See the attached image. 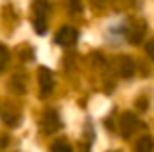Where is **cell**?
Masks as SVG:
<instances>
[{
	"mask_svg": "<svg viewBox=\"0 0 154 152\" xmlns=\"http://www.w3.org/2000/svg\"><path fill=\"white\" fill-rule=\"evenodd\" d=\"M76 39H78V31H76L74 27H70V26L60 27V29L57 31V35H55L57 45H60V47H72L76 43Z\"/></svg>",
	"mask_w": 154,
	"mask_h": 152,
	"instance_id": "obj_2",
	"label": "cell"
},
{
	"mask_svg": "<svg viewBox=\"0 0 154 152\" xmlns=\"http://www.w3.org/2000/svg\"><path fill=\"white\" fill-rule=\"evenodd\" d=\"M137 127H139V121H137V117L131 111L121 115V133H123V137H131L137 131Z\"/></svg>",
	"mask_w": 154,
	"mask_h": 152,
	"instance_id": "obj_5",
	"label": "cell"
},
{
	"mask_svg": "<svg viewBox=\"0 0 154 152\" xmlns=\"http://www.w3.org/2000/svg\"><path fill=\"white\" fill-rule=\"evenodd\" d=\"M41 127H43V131H45L47 135H53V133H57V131L60 129V117H59V113L57 111H45L43 113V119H41Z\"/></svg>",
	"mask_w": 154,
	"mask_h": 152,
	"instance_id": "obj_3",
	"label": "cell"
},
{
	"mask_svg": "<svg viewBox=\"0 0 154 152\" xmlns=\"http://www.w3.org/2000/svg\"><path fill=\"white\" fill-rule=\"evenodd\" d=\"M137 105H139V109H146V98L139 99V102H137Z\"/></svg>",
	"mask_w": 154,
	"mask_h": 152,
	"instance_id": "obj_14",
	"label": "cell"
},
{
	"mask_svg": "<svg viewBox=\"0 0 154 152\" xmlns=\"http://www.w3.org/2000/svg\"><path fill=\"white\" fill-rule=\"evenodd\" d=\"M66 6H68V12H70V14H78V12L82 10L80 0H66Z\"/></svg>",
	"mask_w": 154,
	"mask_h": 152,
	"instance_id": "obj_10",
	"label": "cell"
},
{
	"mask_svg": "<svg viewBox=\"0 0 154 152\" xmlns=\"http://www.w3.org/2000/svg\"><path fill=\"white\" fill-rule=\"evenodd\" d=\"M143 35H144V26H143V23H139V22H133L131 27L127 29V39L131 43H140Z\"/></svg>",
	"mask_w": 154,
	"mask_h": 152,
	"instance_id": "obj_7",
	"label": "cell"
},
{
	"mask_svg": "<svg viewBox=\"0 0 154 152\" xmlns=\"http://www.w3.org/2000/svg\"><path fill=\"white\" fill-rule=\"evenodd\" d=\"M133 74H135V61L131 57H121L119 59V76L131 78Z\"/></svg>",
	"mask_w": 154,
	"mask_h": 152,
	"instance_id": "obj_6",
	"label": "cell"
},
{
	"mask_svg": "<svg viewBox=\"0 0 154 152\" xmlns=\"http://www.w3.org/2000/svg\"><path fill=\"white\" fill-rule=\"evenodd\" d=\"M8 65V49L6 45H0V70H4Z\"/></svg>",
	"mask_w": 154,
	"mask_h": 152,
	"instance_id": "obj_11",
	"label": "cell"
},
{
	"mask_svg": "<svg viewBox=\"0 0 154 152\" xmlns=\"http://www.w3.org/2000/svg\"><path fill=\"white\" fill-rule=\"evenodd\" d=\"M51 152H72V148L66 144V142H57V144L51 148Z\"/></svg>",
	"mask_w": 154,
	"mask_h": 152,
	"instance_id": "obj_12",
	"label": "cell"
},
{
	"mask_svg": "<svg viewBox=\"0 0 154 152\" xmlns=\"http://www.w3.org/2000/svg\"><path fill=\"white\" fill-rule=\"evenodd\" d=\"M152 150H154V141L148 135L140 137L139 141L135 142V152H152Z\"/></svg>",
	"mask_w": 154,
	"mask_h": 152,
	"instance_id": "obj_8",
	"label": "cell"
},
{
	"mask_svg": "<svg viewBox=\"0 0 154 152\" xmlns=\"http://www.w3.org/2000/svg\"><path fill=\"white\" fill-rule=\"evenodd\" d=\"M47 12H49V4L45 0H35L33 4V27L39 35L45 33L47 29Z\"/></svg>",
	"mask_w": 154,
	"mask_h": 152,
	"instance_id": "obj_1",
	"label": "cell"
},
{
	"mask_svg": "<svg viewBox=\"0 0 154 152\" xmlns=\"http://www.w3.org/2000/svg\"><path fill=\"white\" fill-rule=\"evenodd\" d=\"M146 53H148V57L154 61V39H150V41L146 43Z\"/></svg>",
	"mask_w": 154,
	"mask_h": 152,
	"instance_id": "obj_13",
	"label": "cell"
},
{
	"mask_svg": "<svg viewBox=\"0 0 154 152\" xmlns=\"http://www.w3.org/2000/svg\"><path fill=\"white\" fill-rule=\"evenodd\" d=\"M39 90H41L43 98L53 92V72L47 66H41V68H39Z\"/></svg>",
	"mask_w": 154,
	"mask_h": 152,
	"instance_id": "obj_4",
	"label": "cell"
},
{
	"mask_svg": "<svg viewBox=\"0 0 154 152\" xmlns=\"http://www.w3.org/2000/svg\"><path fill=\"white\" fill-rule=\"evenodd\" d=\"M4 123H6V125H10V127H14V125H18V121H20V115L18 113H14V115H10L8 113V111H4Z\"/></svg>",
	"mask_w": 154,
	"mask_h": 152,
	"instance_id": "obj_9",
	"label": "cell"
}]
</instances>
